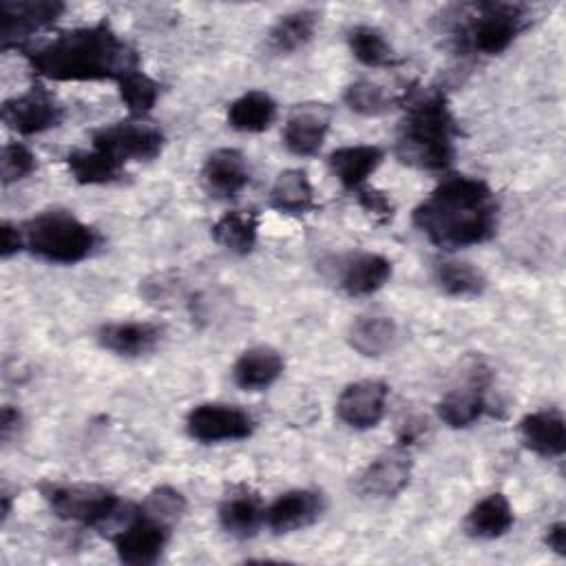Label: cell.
Wrapping results in <instances>:
<instances>
[{
    "label": "cell",
    "instance_id": "41",
    "mask_svg": "<svg viewBox=\"0 0 566 566\" xmlns=\"http://www.w3.org/2000/svg\"><path fill=\"white\" fill-rule=\"evenodd\" d=\"M0 500H2V522H4L9 517V513H11V493L7 489H2Z\"/></svg>",
    "mask_w": 566,
    "mask_h": 566
},
{
    "label": "cell",
    "instance_id": "5",
    "mask_svg": "<svg viewBox=\"0 0 566 566\" xmlns=\"http://www.w3.org/2000/svg\"><path fill=\"white\" fill-rule=\"evenodd\" d=\"M22 243L29 254L57 265H75L88 259L99 237L69 210H44L20 223Z\"/></svg>",
    "mask_w": 566,
    "mask_h": 566
},
{
    "label": "cell",
    "instance_id": "14",
    "mask_svg": "<svg viewBox=\"0 0 566 566\" xmlns=\"http://www.w3.org/2000/svg\"><path fill=\"white\" fill-rule=\"evenodd\" d=\"M387 396L389 387L382 380L365 378L349 382L338 400H336V413L343 424L356 431H367L380 424L385 409H387Z\"/></svg>",
    "mask_w": 566,
    "mask_h": 566
},
{
    "label": "cell",
    "instance_id": "33",
    "mask_svg": "<svg viewBox=\"0 0 566 566\" xmlns=\"http://www.w3.org/2000/svg\"><path fill=\"white\" fill-rule=\"evenodd\" d=\"M345 106L363 117H378L389 113L394 106H400V97L394 95L378 82L356 80L343 93Z\"/></svg>",
    "mask_w": 566,
    "mask_h": 566
},
{
    "label": "cell",
    "instance_id": "19",
    "mask_svg": "<svg viewBox=\"0 0 566 566\" xmlns=\"http://www.w3.org/2000/svg\"><path fill=\"white\" fill-rule=\"evenodd\" d=\"M217 517L228 535L237 539H248L254 537L265 524V504L261 495L250 486H234L219 502Z\"/></svg>",
    "mask_w": 566,
    "mask_h": 566
},
{
    "label": "cell",
    "instance_id": "23",
    "mask_svg": "<svg viewBox=\"0 0 566 566\" xmlns=\"http://www.w3.org/2000/svg\"><path fill=\"white\" fill-rule=\"evenodd\" d=\"M285 369V360L279 349L270 345H256L234 360L232 365V380L237 387L245 391H263L272 387Z\"/></svg>",
    "mask_w": 566,
    "mask_h": 566
},
{
    "label": "cell",
    "instance_id": "35",
    "mask_svg": "<svg viewBox=\"0 0 566 566\" xmlns=\"http://www.w3.org/2000/svg\"><path fill=\"white\" fill-rule=\"evenodd\" d=\"M38 168L35 155L20 142H7L0 153V179L2 186L15 184L29 177Z\"/></svg>",
    "mask_w": 566,
    "mask_h": 566
},
{
    "label": "cell",
    "instance_id": "26",
    "mask_svg": "<svg viewBox=\"0 0 566 566\" xmlns=\"http://www.w3.org/2000/svg\"><path fill=\"white\" fill-rule=\"evenodd\" d=\"M268 203L281 214L301 217L312 212L316 208V199L307 172L303 168L281 170L270 186Z\"/></svg>",
    "mask_w": 566,
    "mask_h": 566
},
{
    "label": "cell",
    "instance_id": "16",
    "mask_svg": "<svg viewBox=\"0 0 566 566\" xmlns=\"http://www.w3.org/2000/svg\"><path fill=\"white\" fill-rule=\"evenodd\" d=\"M325 511V495L318 489H292L265 506V526L276 535H287L312 526Z\"/></svg>",
    "mask_w": 566,
    "mask_h": 566
},
{
    "label": "cell",
    "instance_id": "2",
    "mask_svg": "<svg viewBox=\"0 0 566 566\" xmlns=\"http://www.w3.org/2000/svg\"><path fill=\"white\" fill-rule=\"evenodd\" d=\"M497 212L495 192L486 181L453 175L413 208L411 221L429 243L453 252L486 243L497 232Z\"/></svg>",
    "mask_w": 566,
    "mask_h": 566
},
{
    "label": "cell",
    "instance_id": "17",
    "mask_svg": "<svg viewBox=\"0 0 566 566\" xmlns=\"http://www.w3.org/2000/svg\"><path fill=\"white\" fill-rule=\"evenodd\" d=\"M164 334V325L153 321H113L104 323L95 338L102 349L115 356L142 358L161 345Z\"/></svg>",
    "mask_w": 566,
    "mask_h": 566
},
{
    "label": "cell",
    "instance_id": "21",
    "mask_svg": "<svg viewBox=\"0 0 566 566\" xmlns=\"http://www.w3.org/2000/svg\"><path fill=\"white\" fill-rule=\"evenodd\" d=\"M382 159L385 153L380 146L352 144L332 150L327 157V168L345 190L356 192L358 188L367 186L369 177L378 170Z\"/></svg>",
    "mask_w": 566,
    "mask_h": 566
},
{
    "label": "cell",
    "instance_id": "1",
    "mask_svg": "<svg viewBox=\"0 0 566 566\" xmlns=\"http://www.w3.org/2000/svg\"><path fill=\"white\" fill-rule=\"evenodd\" d=\"M20 53L38 77L51 82L113 80L117 84L126 73L139 69V53L106 20L60 31Z\"/></svg>",
    "mask_w": 566,
    "mask_h": 566
},
{
    "label": "cell",
    "instance_id": "10",
    "mask_svg": "<svg viewBox=\"0 0 566 566\" xmlns=\"http://www.w3.org/2000/svg\"><path fill=\"white\" fill-rule=\"evenodd\" d=\"M254 418L237 407L223 402H201L186 416V431L201 444L245 440L254 433Z\"/></svg>",
    "mask_w": 566,
    "mask_h": 566
},
{
    "label": "cell",
    "instance_id": "20",
    "mask_svg": "<svg viewBox=\"0 0 566 566\" xmlns=\"http://www.w3.org/2000/svg\"><path fill=\"white\" fill-rule=\"evenodd\" d=\"M520 440L539 458H562L566 451V420L559 409L526 413L517 424Z\"/></svg>",
    "mask_w": 566,
    "mask_h": 566
},
{
    "label": "cell",
    "instance_id": "4",
    "mask_svg": "<svg viewBox=\"0 0 566 566\" xmlns=\"http://www.w3.org/2000/svg\"><path fill=\"white\" fill-rule=\"evenodd\" d=\"M455 44L467 53L500 55L531 24V9L522 2H475L451 15Z\"/></svg>",
    "mask_w": 566,
    "mask_h": 566
},
{
    "label": "cell",
    "instance_id": "8",
    "mask_svg": "<svg viewBox=\"0 0 566 566\" xmlns=\"http://www.w3.org/2000/svg\"><path fill=\"white\" fill-rule=\"evenodd\" d=\"M0 117L13 133L31 137L57 128L64 122V106L46 86L33 84L24 93L4 99Z\"/></svg>",
    "mask_w": 566,
    "mask_h": 566
},
{
    "label": "cell",
    "instance_id": "28",
    "mask_svg": "<svg viewBox=\"0 0 566 566\" xmlns=\"http://www.w3.org/2000/svg\"><path fill=\"white\" fill-rule=\"evenodd\" d=\"M279 115V104L265 91H248L230 102L228 126L239 133H263Z\"/></svg>",
    "mask_w": 566,
    "mask_h": 566
},
{
    "label": "cell",
    "instance_id": "40",
    "mask_svg": "<svg viewBox=\"0 0 566 566\" xmlns=\"http://www.w3.org/2000/svg\"><path fill=\"white\" fill-rule=\"evenodd\" d=\"M20 424V411L11 405H4L2 407V413H0V436H2V442H9L13 429H18Z\"/></svg>",
    "mask_w": 566,
    "mask_h": 566
},
{
    "label": "cell",
    "instance_id": "18",
    "mask_svg": "<svg viewBox=\"0 0 566 566\" xmlns=\"http://www.w3.org/2000/svg\"><path fill=\"white\" fill-rule=\"evenodd\" d=\"M250 166L241 150L217 148L201 166V181L206 190L219 199H234L250 184Z\"/></svg>",
    "mask_w": 566,
    "mask_h": 566
},
{
    "label": "cell",
    "instance_id": "39",
    "mask_svg": "<svg viewBox=\"0 0 566 566\" xmlns=\"http://www.w3.org/2000/svg\"><path fill=\"white\" fill-rule=\"evenodd\" d=\"M544 544L559 557H566V522H553L544 533Z\"/></svg>",
    "mask_w": 566,
    "mask_h": 566
},
{
    "label": "cell",
    "instance_id": "34",
    "mask_svg": "<svg viewBox=\"0 0 566 566\" xmlns=\"http://www.w3.org/2000/svg\"><path fill=\"white\" fill-rule=\"evenodd\" d=\"M117 93L130 117L142 119L155 108L161 93V84L142 69H135L117 82Z\"/></svg>",
    "mask_w": 566,
    "mask_h": 566
},
{
    "label": "cell",
    "instance_id": "24",
    "mask_svg": "<svg viewBox=\"0 0 566 566\" xmlns=\"http://www.w3.org/2000/svg\"><path fill=\"white\" fill-rule=\"evenodd\" d=\"M400 340V327L391 316L365 314L352 321L347 327V343L354 352L367 358H378L396 349Z\"/></svg>",
    "mask_w": 566,
    "mask_h": 566
},
{
    "label": "cell",
    "instance_id": "30",
    "mask_svg": "<svg viewBox=\"0 0 566 566\" xmlns=\"http://www.w3.org/2000/svg\"><path fill=\"white\" fill-rule=\"evenodd\" d=\"M66 168L73 181H77L80 186H106L124 177V166L93 146L91 150L88 148L71 150L66 155Z\"/></svg>",
    "mask_w": 566,
    "mask_h": 566
},
{
    "label": "cell",
    "instance_id": "29",
    "mask_svg": "<svg viewBox=\"0 0 566 566\" xmlns=\"http://www.w3.org/2000/svg\"><path fill=\"white\" fill-rule=\"evenodd\" d=\"M212 239L232 254H250L259 239V214L252 210L223 212L212 223Z\"/></svg>",
    "mask_w": 566,
    "mask_h": 566
},
{
    "label": "cell",
    "instance_id": "13",
    "mask_svg": "<svg viewBox=\"0 0 566 566\" xmlns=\"http://www.w3.org/2000/svg\"><path fill=\"white\" fill-rule=\"evenodd\" d=\"M411 471H413L411 451L400 440L391 449L376 455L356 475V491L365 497H394L409 484Z\"/></svg>",
    "mask_w": 566,
    "mask_h": 566
},
{
    "label": "cell",
    "instance_id": "12",
    "mask_svg": "<svg viewBox=\"0 0 566 566\" xmlns=\"http://www.w3.org/2000/svg\"><path fill=\"white\" fill-rule=\"evenodd\" d=\"M64 9L60 0H0L2 49L13 46L20 51L35 31L53 24Z\"/></svg>",
    "mask_w": 566,
    "mask_h": 566
},
{
    "label": "cell",
    "instance_id": "27",
    "mask_svg": "<svg viewBox=\"0 0 566 566\" xmlns=\"http://www.w3.org/2000/svg\"><path fill=\"white\" fill-rule=\"evenodd\" d=\"M318 22L321 13L316 9H296L281 15L268 33V49L274 55H290L305 49L314 40Z\"/></svg>",
    "mask_w": 566,
    "mask_h": 566
},
{
    "label": "cell",
    "instance_id": "32",
    "mask_svg": "<svg viewBox=\"0 0 566 566\" xmlns=\"http://www.w3.org/2000/svg\"><path fill=\"white\" fill-rule=\"evenodd\" d=\"M347 46L352 55L369 69H382L396 64V53L385 33L369 24H356L347 31Z\"/></svg>",
    "mask_w": 566,
    "mask_h": 566
},
{
    "label": "cell",
    "instance_id": "37",
    "mask_svg": "<svg viewBox=\"0 0 566 566\" xmlns=\"http://www.w3.org/2000/svg\"><path fill=\"white\" fill-rule=\"evenodd\" d=\"M354 197H356L358 206H360L371 219H376L378 223L389 221V219L394 217V212H396V206H394L391 197H389L387 192H382V190L363 186V188H358V190L354 192Z\"/></svg>",
    "mask_w": 566,
    "mask_h": 566
},
{
    "label": "cell",
    "instance_id": "11",
    "mask_svg": "<svg viewBox=\"0 0 566 566\" xmlns=\"http://www.w3.org/2000/svg\"><path fill=\"white\" fill-rule=\"evenodd\" d=\"M489 369L473 363L460 385H453L436 405L440 420L451 429H467L486 413Z\"/></svg>",
    "mask_w": 566,
    "mask_h": 566
},
{
    "label": "cell",
    "instance_id": "15",
    "mask_svg": "<svg viewBox=\"0 0 566 566\" xmlns=\"http://www.w3.org/2000/svg\"><path fill=\"white\" fill-rule=\"evenodd\" d=\"M329 124L332 108L327 104H298L283 124V146L296 157H312L323 148Z\"/></svg>",
    "mask_w": 566,
    "mask_h": 566
},
{
    "label": "cell",
    "instance_id": "25",
    "mask_svg": "<svg viewBox=\"0 0 566 566\" xmlns=\"http://www.w3.org/2000/svg\"><path fill=\"white\" fill-rule=\"evenodd\" d=\"M515 524V513L504 493H489L478 500L467 517H464V533L473 539H497L511 531Z\"/></svg>",
    "mask_w": 566,
    "mask_h": 566
},
{
    "label": "cell",
    "instance_id": "9",
    "mask_svg": "<svg viewBox=\"0 0 566 566\" xmlns=\"http://www.w3.org/2000/svg\"><path fill=\"white\" fill-rule=\"evenodd\" d=\"M168 539L170 524L137 506L130 511L124 528L113 535V546L122 564L148 566L161 557Z\"/></svg>",
    "mask_w": 566,
    "mask_h": 566
},
{
    "label": "cell",
    "instance_id": "31",
    "mask_svg": "<svg viewBox=\"0 0 566 566\" xmlns=\"http://www.w3.org/2000/svg\"><path fill=\"white\" fill-rule=\"evenodd\" d=\"M438 287L453 298H473L486 290V276L469 261H440L433 270Z\"/></svg>",
    "mask_w": 566,
    "mask_h": 566
},
{
    "label": "cell",
    "instance_id": "6",
    "mask_svg": "<svg viewBox=\"0 0 566 566\" xmlns=\"http://www.w3.org/2000/svg\"><path fill=\"white\" fill-rule=\"evenodd\" d=\"M42 495L55 517L80 526L102 528L122 515V500L115 491L91 482H49Z\"/></svg>",
    "mask_w": 566,
    "mask_h": 566
},
{
    "label": "cell",
    "instance_id": "22",
    "mask_svg": "<svg viewBox=\"0 0 566 566\" xmlns=\"http://www.w3.org/2000/svg\"><path fill=\"white\" fill-rule=\"evenodd\" d=\"M394 265L376 252H358L343 261L338 285L347 296H371L391 279Z\"/></svg>",
    "mask_w": 566,
    "mask_h": 566
},
{
    "label": "cell",
    "instance_id": "38",
    "mask_svg": "<svg viewBox=\"0 0 566 566\" xmlns=\"http://www.w3.org/2000/svg\"><path fill=\"white\" fill-rule=\"evenodd\" d=\"M22 250H24V243H22L20 226H15L11 221H2V226H0V256L11 259L13 254H18Z\"/></svg>",
    "mask_w": 566,
    "mask_h": 566
},
{
    "label": "cell",
    "instance_id": "7",
    "mask_svg": "<svg viewBox=\"0 0 566 566\" xmlns=\"http://www.w3.org/2000/svg\"><path fill=\"white\" fill-rule=\"evenodd\" d=\"M91 146L124 166L126 161H150L159 157L166 146V135L155 124L130 117L93 130Z\"/></svg>",
    "mask_w": 566,
    "mask_h": 566
},
{
    "label": "cell",
    "instance_id": "36",
    "mask_svg": "<svg viewBox=\"0 0 566 566\" xmlns=\"http://www.w3.org/2000/svg\"><path fill=\"white\" fill-rule=\"evenodd\" d=\"M139 509H144L146 513H150V515H155V517H159V520H164L172 526L186 511V497L177 489L164 484V486L153 489L144 497Z\"/></svg>",
    "mask_w": 566,
    "mask_h": 566
},
{
    "label": "cell",
    "instance_id": "3",
    "mask_svg": "<svg viewBox=\"0 0 566 566\" xmlns=\"http://www.w3.org/2000/svg\"><path fill=\"white\" fill-rule=\"evenodd\" d=\"M400 104L405 117L396 137V157L418 170H447L455 159L460 128L444 93L418 88L402 95Z\"/></svg>",
    "mask_w": 566,
    "mask_h": 566
}]
</instances>
